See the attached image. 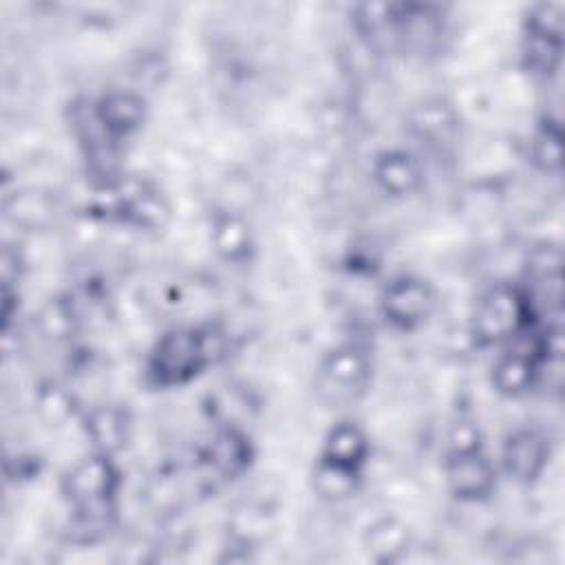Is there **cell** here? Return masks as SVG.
Listing matches in <instances>:
<instances>
[{
	"label": "cell",
	"instance_id": "d6986e66",
	"mask_svg": "<svg viewBox=\"0 0 565 565\" xmlns=\"http://www.w3.org/2000/svg\"><path fill=\"white\" fill-rule=\"evenodd\" d=\"M563 13L561 2H536L523 18V35L543 40H563Z\"/></svg>",
	"mask_w": 565,
	"mask_h": 565
},
{
	"label": "cell",
	"instance_id": "ffe728a7",
	"mask_svg": "<svg viewBox=\"0 0 565 565\" xmlns=\"http://www.w3.org/2000/svg\"><path fill=\"white\" fill-rule=\"evenodd\" d=\"M523 60L530 73L552 77L561 68L563 40H543L523 35Z\"/></svg>",
	"mask_w": 565,
	"mask_h": 565
},
{
	"label": "cell",
	"instance_id": "44dd1931",
	"mask_svg": "<svg viewBox=\"0 0 565 565\" xmlns=\"http://www.w3.org/2000/svg\"><path fill=\"white\" fill-rule=\"evenodd\" d=\"M360 477L358 475H349L329 466L318 463L316 472H313V486L318 490V494L327 497V499H344L349 494L355 492Z\"/></svg>",
	"mask_w": 565,
	"mask_h": 565
},
{
	"label": "cell",
	"instance_id": "277c9868",
	"mask_svg": "<svg viewBox=\"0 0 565 565\" xmlns=\"http://www.w3.org/2000/svg\"><path fill=\"white\" fill-rule=\"evenodd\" d=\"M104 194L106 201L99 199L97 207L106 212V216L117 218L130 227L159 230L170 216V205L163 194L143 179H121L106 183Z\"/></svg>",
	"mask_w": 565,
	"mask_h": 565
},
{
	"label": "cell",
	"instance_id": "9c48e42d",
	"mask_svg": "<svg viewBox=\"0 0 565 565\" xmlns=\"http://www.w3.org/2000/svg\"><path fill=\"white\" fill-rule=\"evenodd\" d=\"M146 113V99L132 90H108L90 106L97 128L115 146L143 126Z\"/></svg>",
	"mask_w": 565,
	"mask_h": 565
},
{
	"label": "cell",
	"instance_id": "e0dca14e",
	"mask_svg": "<svg viewBox=\"0 0 565 565\" xmlns=\"http://www.w3.org/2000/svg\"><path fill=\"white\" fill-rule=\"evenodd\" d=\"M210 238L214 252L230 263L247 260L254 249L249 225L234 212H216V216L212 218Z\"/></svg>",
	"mask_w": 565,
	"mask_h": 565
},
{
	"label": "cell",
	"instance_id": "6da1fadb",
	"mask_svg": "<svg viewBox=\"0 0 565 565\" xmlns=\"http://www.w3.org/2000/svg\"><path fill=\"white\" fill-rule=\"evenodd\" d=\"M225 351L214 327H174L166 331L146 358V380L157 388H179L196 380Z\"/></svg>",
	"mask_w": 565,
	"mask_h": 565
},
{
	"label": "cell",
	"instance_id": "3957f363",
	"mask_svg": "<svg viewBox=\"0 0 565 565\" xmlns=\"http://www.w3.org/2000/svg\"><path fill=\"white\" fill-rule=\"evenodd\" d=\"M536 322L530 294L516 285L499 282L481 294L472 309L470 335L479 347L508 344Z\"/></svg>",
	"mask_w": 565,
	"mask_h": 565
},
{
	"label": "cell",
	"instance_id": "52a82bcc",
	"mask_svg": "<svg viewBox=\"0 0 565 565\" xmlns=\"http://www.w3.org/2000/svg\"><path fill=\"white\" fill-rule=\"evenodd\" d=\"M371 380V358L360 344H338L320 362V384L335 402L355 399Z\"/></svg>",
	"mask_w": 565,
	"mask_h": 565
},
{
	"label": "cell",
	"instance_id": "2e32d148",
	"mask_svg": "<svg viewBox=\"0 0 565 565\" xmlns=\"http://www.w3.org/2000/svg\"><path fill=\"white\" fill-rule=\"evenodd\" d=\"M411 547V532L397 516H380L364 532V550L375 563H397Z\"/></svg>",
	"mask_w": 565,
	"mask_h": 565
},
{
	"label": "cell",
	"instance_id": "603a6c76",
	"mask_svg": "<svg viewBox=\"0 0 565 565\" xmlns=\"http://www.w3.org/2000/svg\"><path fill=\"white\" fill-rule=\"evenodd\" d=\"M38 406L42 411V415H46L49 419L53 422H60L62 417H66L71 413V404H68V397L62 388L57 386H46L44 391H40V399H38Z\"/></svg>",
	"mask_w": 565,
	"mask_h": 565
},
{
	"label": "cell",
	"instance_id": "9a60e30c",
	"mask_svg": "<svg viewBox=\"0 0 565 565\" xmlns=\"http://www.w3.org/2000/svg\"><path fill=\"white\" fill-rule=\"evenodd\" d=\"M84 428L95 452L115 457V452H119L128 444L130 417L124 408L115 404H104L90 408L84 415Z\"/></svg>",
	"mask_w": 565,
	"mask_h": 565
},
{
	"label": "cell",
	"instance_id": "8fae6325",
	"mask_svg": "<svg viewBox=\"0 0 565 565\" xmlns=\"http://www.w3.org/2000/svg\"><path fill=\"white\" fill-rule=\"evenodd\" d=\"M371 177L384 194L395 199L415 194L424 181L419 161L402 148L382 150L371 163Z\"/></svg>",
	"mask_w": 565,
	"mask_h": 565
},
{
	"label": "cell",
	"instance_id": "8992f818",
	"mask_svg": "<svg viewBox=\"0 0 565 565\" xmlns=\"http://www.w3.org/2000/svg\"><path fill=\"white\" fill-rule=\"evenodd\" d=\"M552 444L539 428H516L501 446V470L519 486L536 483L550 466Z\"/></svg>",
	"mask_w": 565,
	"mask_h": 565
},
{
	"label": "cell",
	"instance_id": "7402d4cb",
	"mask_svg": "<svg viewBox=\"0 0 565 565\" xmlns=\"http://www.w3.org/2000/svg\"><path fill=\"white\" fill-rule=\"evenodd\" d=\"M472 448H483L479 426L472 419H457L448 430L446 452H461Z\"/></svg>",
	"mask_w": 565,
	"mask_h": 565
},
{
	"label": "cell",
	"instance_id": "4fadbf2b",
	"mask_svg": "<svg viewBox=\"0 0 565 565\" xmlns=\"http://www.w3.org/2000/svg\"><path fill=\"white\" fill-rule=\"evenodd\" d=\"M252 461V444L236 428H221L203 450V466L218 479L238 477Z\"/></svg>",
	"mask_w": 565,
	"mask_h": 565
},
{
	"label": "cell",
	"instance_id": "5bb4252c",
	"mask_svg": "<svg viewBox=\"0 0 565 565\" xmlns=\"http://www.w3.org/2000/svg\"><path fill=\"white\" fill-rule=\"evenodd\" d=\"M4 216L26 232L46 230L57 216V203L42 188H20L4 196Z\"/></svg>",
	"mask_w": 565,
	"mask_h": 565
},
{
	"label": "cell",
	"instance_id": "5b68a950",
	"mask_svg": "<svg viewBox=\"0 0 565 565\" xmlns=\"http://www.w3.org/2000/svg\"><path fill=\"white\" fill-rule=\"evenodd\" d=\"M435 309V291L430 282L413 274L391 278L380 294V313L384 320L402 331L422 327Z\"/></svg>",
	"mask_w": 565,
	"mask_h": 565
},
{
	"label": "cell",
	"instance_id": "ac0fdd59",
	"mask_svg": "<svg viewBox=\"0 0 565 565\" xmlns=\"http://www.w3.org/2000/svg\"><path fill=\"white\" fill-rule=\"evenodd\" d=\"M561 148H563V128L558 119L547 115L539 121L532 135L530 159L541 172L556 174L561 170Z\"/></svg>",
	"mask_w": 565,
	"mask_h": 565
},
{
	"label": "cell",
	"instance_id": "30bf717a",
	"mask_svg": "<svg viewBox=\"0 0 565 565\" xmlns=\"http://www.w3.org/2000/svg\"><path fill=\"white\" fill-rule=\"evenodd\" d=\"M371 444L366 433L351 419H342L329 428V433L322 439L318 463L358 475L362 477V470L369 461Z\"/></svg>",
	"mask_w": 565,
	"mask_h": 565
},
{
	"label": "cell",
	"instance_id": "7a4b0ae2",
	"mask_svg": "<svg viewBox=\"0 0 565 565\" xmlns=\"http://www.w3.org/2000/svg\"><path fill=\"white\" fill-rule=\"evenodd\" d=\"M119 486L121 477L113 455L93 452L64 472L60 492L77 527L93 532L106 527L115 514Z\"/></svg>",
	"mask_w": 565,
	"mask_h": 565
},
{
	"label": "cell",
	"instance_id": "7c38bea8",
	"mask_svg": "<svg viewBox=\"0 0 565 565\" xmlns=\"http://www.w3.org/2000/svg\"><path fill=\"white\" fill-rule=\"evenodd\" d=\"M408 128L411 132L426 146H446L450 143L459 132V115L441 97L424 99L417 106H413L408 115Z\"/></svg>",
	"mask_w": 565,
	"mask_h": 565
},
{
	"label": "cell",
	"instance_id": "ba28073f",
	"mask_svg": "<svg viewBox=\"0 0 565 565\" xmlns=\"http://www.w3.org/2000/svg\"><path fill=\"white\" fill-rule=\"evenodd\" d=\"M444 475L448 492L466 503L486 501L497 488V466L483 448L446 452Z\"/></svg>",
	"mask_w": 565,
	"mask_h": 565
}]
</instances>
